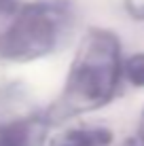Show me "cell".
<instances>
[{"instance_id":"obj_2","label":"cell","mask_w":144,"mask_h":146,"mask_svg":"<svg viewBox=\"0 0 144 146\" xmlns=\"http://www.w3.org/2000/svg\"><path fill=\"white\" fill-rule=\"evenodd\" d=\"M72 26L62 2H32L23 7L0 38V55L11 62H34L53 53Z\"/></svg>"},{"instance_id":"obj_1","label":"cell","mask_w":144,"mask_h":146,"mask_svg":"<svg viewBox=\"0 0 144 146\" xmlns=\"http://www.w3.org/2000/svg\"><path fill=\"white\" fill-rule=\"evenodd\" d=\"M123 74L121 42L112 32L93 28L78 47L70 74L53 114L70 119L106 106L117 93Z\"/></svg>"},{"instance_id":"obj_3","label":"cell","mask_w":144,"mask_h":146,"mask_svg":"<svg viewBox=\"0 0 144 146\" xmlns=\"http://www.w3.org/2000/svg\"><path fill=\"white\" fill-rule=\"evenodd\" d=\"M49 135V119L42 114H26L0 123V146H44Z\"/></svg>"},{"instance_id":"obj_4","label":"cell","mask_w":144,"mask_h":146,"mask_svg":"<svg viewBox=\"0 0 144 146\" xmlns=\"http://www.w3.org/2000/svg\"><path fill=\"white\" fill-rule=\"evenodd\" d=\"M112 133L104 127H76L59 133L49 146H110Z\"/></svg>"},{"instance_id":"obj_6","label":"cell","mask_w":144,"mask_h":146,"mask_svg":"<svg viewBox=\"0 0 144 146\" xmlns=\"http://www.w3.org/2000/svg\"><path fill=\"white\" fill-rule=\"evenodd\" d=\"M125 7L131 17L144 19V0H125Z\"/></svg>"},{"instance_id":"obj_5","label":"cell","mask_w":144,"mask_h":146,"mask_svg":"<svg viewBox=\"0 0 144 146\" xmlns=\"http://www.w3.org/2000/svg\"><path fill=\"white\" fill-rule=\"evenodd\" d=\"M123 74L133 87H144V53L131 55L123 62Z\"/></svg>"},{"instance_id":"obj_8","label":"cell","mask_w":144,"mask_h":146,"mask_svg":"<svg viewBox=\"0 0 144 146\" xmlns=\"http://www.w3.org/2000/svg\"><path fill=\"white\" fill-rule=\"evenodd\" d=\"M138 133H140V138H142V142H144V112H142V117H140V127H138Z\"/></svg>"},{"instance_id":"obj_7","label":"cell","mask_w":144,"mask_h":146,"mask_svg":"<svg viewBox=\"0 0 144 146\" xmlns=\"http://www.w3.org/2000/svg\"><path fill=\"white\" fill-rule=\"evenodd\" d=\"M17 7V0H0V11H13Z\"/></svg>"}]
</instances>
